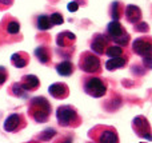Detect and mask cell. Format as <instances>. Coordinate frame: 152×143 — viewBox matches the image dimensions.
<instances>
[{"instance_id":"cell-1","label":"cell","mask_w":152,"mask_h":143,"mask_svg":"<svg viewBox=\"0 0 152 143\" xmlns=\"http://www.w3.org/2000/svg\"><path fill=\"white\" fill-rule=\"evenodd\" d=\"M27 114L34 122L45 123L50 120L52 114V106L45 96H34L29 99Z\"/></svg>"},{"instance_id":"cell-2","label":"cell","mask_w":152,"mask_h":143,"mask_svg":"<svg viewBox=\"0 0 152 143\" xmlns=\"http://www.w3.org/2000/svg\"><path fill=\"white\" fill-rule=\"evenodd\" d=\"M81 88H83L84 94L92 96V98L99 99L107 94L108 84L104 78L99 76V75L88 74L81 78Z\"/></svg>"},{"instance_id":"cell-3","label":"cell","mask_w":152,"mask_h":143,"mask_svg":"<svg viewBox=\"0 0 152 143\" xmlns=\"http://www.w3.org/2000/svg\"><path fill=\"white\" fill-rule=\"evenodd\" d=\"M56 122L60 127L76 128L81 125L80 114L77 112V109L72 104H61L56 109Z\"/></svg>"},{"instance_id":"cell-4","label":"cell","mask_w":152,"mask_h":143,"mask_svg":"<svg viewBox=\"0 0 152 143\" xmlns=\"http://www.w3.org/2000/svg\"><path fill=\"white\" fill-rule=\"evenodd\" d=\"M105 36L108 40L113 42V44L121 45V47H128L129 42H131V36L124 28V26L120 23V20H112L107 24L105 28Z\"/></svg>"},{"instance_id":"cell-5","label":"cell","mask_w":152,"mask_h":143,"mask_svg":"<svg viewBox=\"0 0 152 143\" xmlns=\"http://www.w3.org/2000/svg\"><path fill=\"white\" fill-rule=\"evenodd\" d=\"M88 139L96 143H118V131L112 126L96 125L88 131Z\"/></svg>"},{"instance_id":"cell-6","label":"cell","mask_w":152,"mask_h":143,"mask_svg":"<svg viewBox=\"0 0 152 143\" xmlns=\"http://www.w3.org/2000/svg\"><path fill=\"white\" fill-rule=\"evenodd\" d=\"M77 67L86 74L91 75H100L103 71L102 68V60L100 58L94 54L92 51H83L79 55Z\"/></svg>"},{"instance_id":"cell-7","label":"cell","mask_w":152,"mask_h":143,"mask_svg":"<svg viewBox=\"0 0 152 143\" xmlns=\"http://www.w3.org/2000/svg\"><path fill=\"white\" fill-rule=\"evenodd\" d=\"M3 127L7 133H19V131L24 130L27 127V119L23 114H19V112H13L10 114L5 118L4 123H3Z\"/></svg>"},{"instance_id":"cell-8","label":"cell","mask_w":152,"mask_h":143,"mask_svg":"<svg viewBox=\"0 0 152 143\" xmlns=\"http://www.w3.org/2000/svg\"><path fill=\"white\" fill-rule=\"evenodd\" d=\"M132 130L139 138H144L147 141H152L151 125L144 115H137L132 119Z\"/></svg>"},{"instance_id":"cell-9","label":"cell","mask_w":152,"mask_h":143,"mask_svg":"<svg viewBox=\"0 0 152 143\" xmlns=\"http://www.w3.org/2000/svg\"><path fill=\"white\" fill-rule=\"evenodd\" d=\"M132 51L139 56H147L152 52V39L150 36H140L132 42Z\"/></svg>"},{"instance_id":"cell-10","label":"cell","mask_w":152,"mask_h":143,"mask_svg":"<svg viewBox=\"0 0 152 143\" xmlns=\"http://www.w3.org/2000/svg\"><path fill=\"white\" fill-rule=\"evenodd\" d=\"M108 45H110V40L104 34H94V36L89 40V48L97 56L104 55Z\"/></svg>"},{"instance_id":"cell-11","label":"cell","mask_w":152,"mask_h":143,"mask_svg":"<svg viewBox=\"0 0 152 143\" xmlns=\"http://www.w3.org/2000/svg\"><path fill=\"white\" fill-rule=\"evenodd\" d=\"M48 94L53 99L63 100V99H67L69 96V87L63 82H56L48 87Z\"/></svg>"},{"instance_id":"cell-12","label":"cell","mask_w":152,"mask_h":143,"mask_svg":"<svg viewBox=\"0 0 152 143\" xmlns=\"http://www.w3.org/2000/svg\"><path fill=\"white\" fill-rule=\"evenodd\" d=\"M56 45L60 48H69L74 47L76 43V35L71 31H61L56 35Z\"/></svg>"},{"instance_id":"cell-13","label":"cell","mask_w":152,"mask_h":143,"mask_svg":"<svg viewBox=\"0 0 152 143\" xmlns=\"http://www.w3.org/2000/svg\"><path fill=\"white\" fill-rule=\"evenodd\" d=\"M123 16L126 18V20L128 21L129 24H136L137 21H142L143 13H142V10H140L137 5L128 4L127 7H124Z\"/></svg>"},{"instance_id":"cell-14","label":"cell","mask_w":152,"mask_h":143,"mask_svg":"<svg viewBox=\"0 0 152 143\" xmlns=\"http://www.w3.org/2000/svg\"><path fill=\"white\" fill-rule=\"evenodd\" d=\"M19 83H20V86L23 87V90H26L27 92L36 91V90H39V87H40L39 78L34 74H27V75H24V76H21Z\"/></svg>"},{"instance_id":"cell-15","label":"cell","mask_w":152,"mask_h":143,"mask_svg":"<svg viewBox=\"0 0 152 143\" xmlns=\"http://www.w3.org/2000/svg\"><path fill=\"white\" fill-rule=\"evenodd\" d=\"M34 55L37 60L44 66H50L52 62V50L48 45H39L35 48Z\"/></svg>"},{"instance_id":"cell-16","label":"cell","mask_w":152,"mask_h":143,"mask_svg":"<svg viewBox=\"0 0 152 143\" xmlns=\"http://www.w3.org/2000/svg\"><path fill=\"white\" fill-rule=\"evenodd\" d=\"M128 64V55L123 54L120 56H115V58H110L105 62V68L108 71H116L119 68H124Z\"/></svg>"},{"instance_id":"cell-17","label":"cell","mask_w":152,"mask_h":143,"mask_svg":"<svg viewBox=\"0 0 152 143\" xmlns=\"http://www.w3.org/2000/svg\"><path fill=\"white\" fill-rule=\"evenodd\" d=\"M29 55L26 51H18L11 55V64L15 68H24L29 64Z\"/></svg>"},{"instance_id":"cell-18","label":"cell","mask_w":152,"mask_h":143,"mask_svg":"<svg viewBox=\"0 0 152 143\" xmlns=\"http://www.w3.org/2000/svg\"><path fill=\"white\" fill-rule=\"evenodd\" d=\"M1 26L10 35H18L20 32V23L18 19L12 18V16H4L1 20Z\"/></svg>"},{"instance_id":"cell-19","label":"cell","mask_w":152,"mask_h":143,"mask_svg":"<svg viewBox=\"0 0 152 143\" xmlns=\"http://www.w3.org/2000/svg\"><path fill=\"white\" fill-rule=\"evenodd\" d=\"M55 70L60 76H71L75 72V64L69 59H64L55 66Z\"/></svg>"},{"instance_id":"cell-20","label":"cell","mask_w":152,"mask_h":143,"mask_svg":"<svg viewBox=\"0 0 152 143\" xmlns=\"http://www.w3.org/2000/svg\"><path fill=\"white\" fill-rule=\"evenodd\" d=\"M123 13H124V4L121 1L116 0L110 5V15L112 18V20H120L123 18Z\"/></svg>"},{"instance_id":"cell-21","label":"cell","mask_w":152,"mask_h":143,"mask_svg":"<svg viewBox=\"0 0 152 143\" xmlns=\"http://www.w3.org/2000/svg\"><path fill=\"white\" fill-rule=\"evenodd\" d=\"M52 23L50 20V16L47 15H39L36 18V28L39 31H48L52 28Z\"/></svg>"},{"instance_id":"cell-22","label":"cell","mask_w":152,"mask_h":143,"mask_svg":"<svg viewBox=\"0 0 152 143\" xmlns=\"http://www.w3.org/2000/svg\"><path fill=\"white\" fill-rule=\"evenodd\" d=\"M8 92L11 95L16 96V98H28V92L26 90H23V87L20 86V83L16 82V83H12L8 88Z\"/></svg>"},{"instance_id":"cell-23","label":"cell","mask_w":152,"mask_h":143,"mask_svg":"<svg viewBox=\"0 0 152 143\" xmlns=\"http://www.w3.org/2000/svg\"><path fill=\"white\" fill-rule=\"evenodd\" d=\"M123 54H126L124 47L118 45V44H112V45L110 44L107 47V50H105L104 55H107L108 58H115V56H120V55H123Z\"/></svg>"},{"instance_id":"cell-24","label":"cell","mask_w":152,"mask_h":143,"mask_svg":"<svg viewBox=\"0 0 152 143\" xmlns=\"http://www.w3.org/2000/svg\"><path fill=\"white\" fill-rule=\"evenodd\" d=\"M50 20L52 23V26H60L64 23V18L60 12H53L50 15Z\"/></svg>"},{"instance_id":"cell-25","label":"cell","mask_w":152,"mask_h":143,"mask_svg":"<svg viewBox=\"0 0 152 143\" xmlns=\"http://www.w3.org/2000/svg\"><path fill=\"white\" fill-rule=\"evenodd\" d=\"M56 133H58V131L53 130V128H47V130H43L42 134H40L37 138H39V139H43V141H50L52 136L56 135Z\"/></svg>"},{"instance_id":"cell-26","label":"cell","mask_w":152,"mask_h":143,"mask_svg":"<svg viewBox=\"0 0 152 143\" xmlns=\"http://www.w3.org/2000/svg\"><path fill=\"white\" fill-rule=\"evenodd\" d=\"M74 51L75 48L74 47H69V48H58V55H60L61 58L64 59H71V56L74 55Z\"/></svg>"},{"instance_id":"cell-27","label":"cell","mask_w":152,"mask_h":143,"mask_svg":"<svg viewBox=\"0 0 152 143\" xmlns=\"http://www.w3.org/2000/svg\"><path fill=\"white\" fill-rule=\"evenodd\" d=\"M8 70L5 68L4 66H0V88L3 87V84H4L5 82H7L8 79Z\"/></svg>"},{"instance_id":"cell-28","label":"cell","mask_w":152,"mask_h":143,"mask_svg":"<svg viewBox=\"0 0 152 143\" xmlns=\"http://www.w3.org/2000/svg\"><path fill=\"white\" fill-rule=\"evenodd\" d=\"M134 29L136 32H148L150 31V26H148L147 23H144V21H137L136 24H135V27H134Z\"/></svg>"},{"instance_id":"cell-29","label":"cell","mask_w":152,"mask_h":143,"mask_svg":"<svg viewBox=\"0 0 152 143\" xmlns=\"http://www.w3.org/2000/svg\"><path fill=\"white\" fill-rule=\"evenodd\" d=\"M79 7H80V5H79L77 0H71V1L67 4V8H68L69 12H76V11L79 10Z\"/></svg>"}]
</instances>
